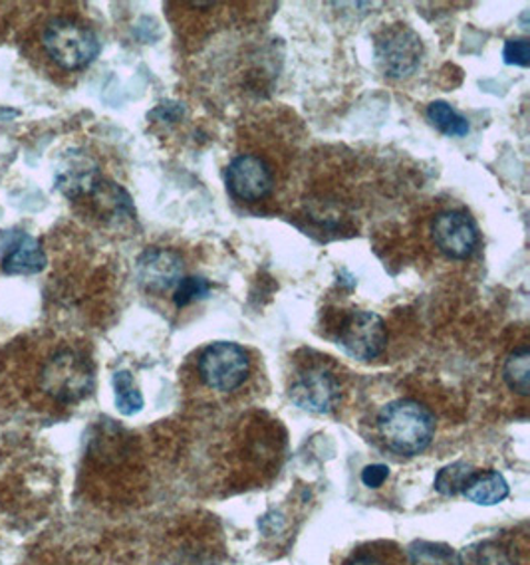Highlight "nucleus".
I'll return each instance as SVG.
<instances>
[{
  "mask_svg": "<svg viewBox=\"0 0 530 565\" xmlns=\"http://www.w3.org/2000/svg\"><path fill=\"white\" fill-rule=\"evenodd\" d=\"M475 475V468L467 462H453L449 467L442 468L435 477V490L443 497H457L463 494L467 482Z\"/></svg>",
  "mask_w": 530,
  "mask_h": 565,
  "instance_id": "obj_18",
  "label": "nucleus"
},
{
  "mask_svg": "<svg viewBox=\"0 0 530 565\" xmlns=\"http://www.w3.org/2000/svg\"><path fill=\"white\" fill-rule=\"evenodd\" d=\"M183 114V108L179 106V104H163V106H159L151 116H159L161 119H171V121H176L177 117Z\"/></svg>",
  "mask_w": 530,
  "mask_h": 565,
  "instance_id": "obj_25",
  "label": "nucleus"
},
{
  "mask_svg": "<svg viewBox=\"0 0 530 565\" xmlns=\"http://www.w3.org/2000/svg\"><path fill=\"white\" fill-rule=\"evenodd\" d=\"M273 186H275L273 169L261 157L243 153L235 157L226 167V189L231 191V195L241 201L246 203L261 201L273 193Z\"/></svg>",
  "mask_w": 530,
  "mask_h": 565,
  "instance_id": "obj_8",
  "label": "nucleus"
},
{
  "mask_svg": "<svg viewBox=\"0 0 530 565\" xmlns=\"http://www.w3.org/2000/svg\"><path fill=\"white\" fill-rule=\"evenodd\" d=\"M183 270V258L176 250L161 246L146 248L139 254L136 263L139 286L149 294H166L173 290L177 284L181 282Z\"/></svg>",
  "mask_w": 530,
  "mask_h": 565,
  "instance_id": "obj_9",
  "label": "nucleus"
},
{
  "mask_svg": "<svg viewBox=\"0 0 530 565\" xmlns=\"http://www.w3.org/2000/svg\"><path fill=\"white\" fill-rule=\"evenodd\" d=\"M288 397L303 411L328 415L340 405L342 383L330 367L322 363H312L300 367L293 375L288 385Z\"/></svg>",
  "mask_w": 530,
  "mask_h": 565,
  "instance_id": "obj_5",
  "label": "nucleus"
},
{
  "mask_svg": "<svg viewBox=\"0 0 530 565\" xmlns=\"http://www.w3.org/2000/svg\"><path fill=\"white\" fill-rule=\"evenodd\" d=\"M432 234L437 248L455 260L469 258L479 244L477 225L463 211L439 213L433 221Z\"/></svg>",
  "mask_w": 530,
  "mask_h": 565,
  "instance_id": "obj_10",
  "label": "nucleus"
},
{
  "mask_svg": "<svg viewBox=\"0 0 530 565\" xmlns=\"http://www.w3.org/2000/svg\"><path fill=\"white\" fill-rule=\"evenodd\" d=\"M457 565H519V559L511 547L489 540L462 550Z\"/></svg>",
  "mask_w": 530,
  "mask_h": 565,
  "instance_id": "obj_14",
  "label": "nucleus"
},
{
  "mask_svg": "<svg viewBox=\"0 0 530 565\" xmlns=\"http://www.w3.org/2000/svg\"><path fill=\"white\" fill-rule=\"evenodd\" d=\"M20 565H86L80 562L74 556H70L62 550H52V547H44V550H32L29 557Z\"/></svg>",
  "mask_w": 530,
  "mask_h": 565,
  "instance_id": "obj_21",
  "label": "nucleus"
},
{
  "mask_svg": "<svg viewBox=\"0 0 530 565\" xmlns=\"http://www.w3.org/2000/svg\"><path fill=\"white\" fill-rule=\"evenodd\" d=\"M102 181L98 163L84 151H68L56 171V189L70 201L94 195Z\"/></svg>",
  "mask_w": 530,
  "mask_h": 565,
  "instance_id": "obj_11",
  "label": "nucleus"
},
{
  "mask_svg": "<svg viewBox=\"0 0 530 565\" xmlns=\"http://www.w3.org/2000/svg\"><path fill=\"white\" fill-rule=\"evenodd\" d=\"M413 565H455L457 556L449 547L437 546L430 542H420L410 547Z\"/></svg>",
  "mask_w": 530,
  "mask_h": 565,
  "instance_id": "obj_19",
  "label": "nucleus"
},
{
  "mask_svg": "<svg viewBox=\"0 0 530 565\" xmlns=\"http://www.w3.org/2000/svg\"><path fill=\"white\" fill-rule=\"evenodd\" d=\"M46 253L42 244L26 233H12L4 243L2 270L10 276L39 274L46 268Z\"/></svg>",
  "mask_w": 530,
  "mask_h": 565,
  "instance_id": "obj_12",
  "label": "nucleus"
},
{
  "mask_svg": "<svg viewBox=\"0 0 530 565\" xmlns=\"http://www.w3.org/2000/svg\"><path fill=\"white\" fill-rule=\"evenodd\" d=\"M502 377L507 385L521 397H527L530 391V350L529 345H521L511 351V355L505 361Z\"/></svg>",
  "mask_w": 530,
  "mask_h": 565,
  "instance_id": "obj_15",
  "label": "nucleus"
},
{
  "mask_svg": "<svg viewBox=\"0 0 530 565\" xmlns=\"http://www.w3.org/2000/svg\"><path fill=\"white\" fill-rule=\"evenodd\" d=\"M378 430L388 449L403 457H415L432 445L435 419L422 403L398 399L380 411Z\"/></svg>",
  "mask_w": 530,
  "mask_h": 565,
  "instance_id": "obj_2",
  "label": "nucleus"
},
{
  "mask_svg": "<svg viewBox=\"0 0 530 565\" xmlns=\"http://www.w3.org/2000/svg\"><path fill=\"white\" fill-rule=\"evenodd\" d=\"M427 119L445 136L463 137L469 134V121L445 102L430 104L427 106Z\"/></svg>",
  "mask_w": 530,
  "mask_h": 565,
  "instance_id": "obj_16",
  "label": "nucleus"
},
{
  "mask_svg": "<svg viewBox=\"0 0 530 565\" xmlns=\"http://www.w3.org/2000/svg\"><path fill=\"white\" fill-rule=\"evenodd\" d=\"M42 49L49 58L66 72L89 66L99 54L96 32L68 17H54L42 30Z\"/></svg>",
  "mask_w": 530,
  "mask_h": 565,
  "instance_id": "obj_3",
  "label": "nucleus"
},
{
  "mask_svg": "<svg viewBox=\"0 0 530 565\" xmlns=\"http://www.w3.org/2000/svg\"><path fill=\"white\" fill-rule=\"evenodd\" d=\"M463 494L479 507H495L509 497V484L501 472L475 470V475L467 482Z\"/></svg>",
  "mask_w": 530,
  "mask_h": 565,
  "instance_id": "obj_13",
  "label": "nucleus"
},
{
  "mask_svg": "<svg viewBox=\"0 0 530 565\" xmlns=\"http://www.w3.org/2000/svg\"><path fill=\"white\" fill-rule=\"evenodd\" d=\"M338 345L353 360L372 361L382 355L388 345L385 323L375 312H352L340 328Z\"/></svg>",
  "mask_w": 530,
  "mask_h": 565,
  "instance_id": "obj_7",
  "label": "nucleus"
},
{
  "mask_svg": "<svg viewBox=\"0 0 530 565\" xmlns=\"http://www.w3.org/2000/svg\"><path fill=\"white\" fill-rule=\"evenodd\" d=\"M12 360V380L34 407H74L88 399L96 387V370L89 355L70 343L32 348Z\"/></svg>",
  "mask_w": 530,
  "mask_h": 565,
  "instance_id": "obj_1",
  "label": "nucleus"
},
{
  "mask_svg": "<svg viewBox=\"0 0 530 565\" xmlns=\"http://www.w3.org/2000/svg\"><path fill=\"white\" fill-rule=\"evenodd\" d=\"M423 56V42L415 30L405 24L385 29L375 42V60L385 76L410 78L420 68Z\"/></svg>",
  "mask_w": 530,
  "mask_h": 565,
  "instance_id": "obj_6",
  "label": "nucleus"
},
{
  "mask_svg": "<svg viewBox=\"0 0 530 565\" xmlns=\"http://www.w3.org/2000/svg\"><path fill=\"white\" fill-rule=\"evenodd\" d=\"M502 58L509 66H530V42L529 40H507L502 49Z\"/></svg>",
  "mask_w": 530,
  "mask_h": 565,
  "instance_id": "obj_22",
  "label": "nucleus"
},
{
  "mask_svg": "<svg viewBox=\"0 0 530 565\" xmlns=\"http://www.w3.org/2000/svg\"><path fill=\"white\" fill-rule=\"evenodd\" d=\"M197 375L206 390L231 395L251 377V358L239 343L216 341L201 351Z\"/></svg>",
  "mask_w": 530,
  "mask_h": 565,
  "instance_id": "obj_4",
  "label": "nucleus"
},
{
  "mask_svg": "<svg viewBox=\"0 0 530 565\" xmlns=\"http://www.w3.org/2000/svg\"><path fill=\"white\" fill-rule=\"evenodd\" d=\"M211 292V284L201 276H183L181 282L176 286L173 303L177 308H186L189 303L203 300Z\"/></svg>",
  "mask_w": 530,
  "mask_h": 565,
  "instance_id": "obj_20",
  "label": "nucleus"
},
{
  "mask_svg": "<svg viewBox=\"0 0 530 565\" xmlns=\"http://www.w3.org/2000/svg\"><path fill=\"white\" fill-rule=\"evenodd\" d=\"M114 393H116V407L126 417L136 415L144 407V397L129 371H118L114 375Z\"/></svg>",
  "mask_w": 530,
  "mask_h": 565,
  "instance_id": "obj_17",
  "label": "nucleus"
},
{
  "mask_svg": "<svg viewBox=\"0 0 530 565\" xmlns=\"http://www.w3.org/2000/svg\"><path fill=\"white\" fill-rule=\"evenodd\" d=\"M390 477V468L385 465H370L362 470V482L368 488H380Z\"/></svg>",
  "mask_w": 530,
  "mask_h": 565,
  "instance_id": "obj_24",
  "label": "nucleus"
},
{
  "mask_svg": "<svg viewBox=\"0 0 530 565\" xmlns=\"http://www.w3.org/2000/svg\"><path fill=\"white\" fill-rule=\"evenodd\" d=\"M392 557L388 550H358L356 554L346 559L344 565H392Z\"/></svg>",
  "mask_w": 530,
  "mask_h": 565,
  "instance_id": "obj_23",
  "label": "nucleus"
}]
</instances>
